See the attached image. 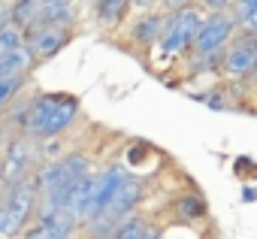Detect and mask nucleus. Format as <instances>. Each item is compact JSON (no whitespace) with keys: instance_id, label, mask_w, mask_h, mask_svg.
<instances>
[{"instance_id":"9d476101","label":"nucleus","mask_w":257,"mask_h":239,"mask_svg":"<svg viewBox=\"0 0 257 239\" xmlns=\"http://www.w3.org/2000/svg\"><path fill=\"white\" fill-rule=\"evenodd\" d=\"M164 25H167V13H146V16H140L137 22H134V28H131V43L134 46H143V49H152V46H158V40H161V34H164Z\"/></svg>"},{"instance_id":"a211bd4d","label":"nucleus","mask_w":257,"mask_h":239,"mask_svg":"<svg viewBox=\"0 0 257 239\" xmlns=\"http://www.w3.org/2000/svg\"><path fill=\"white\" fill-rule=\"evenodd\" d=\"M158 4L164 7V13L170 16V13H179V10H185V7H191L194 0H158Z\"/></svg>"},{"instance_id":"423d86ee","label":"nucleus","mask_w":257,"mask_h":239,"mask_svg":"<svg viewBox=\"0 0 257 239\" xmlns=\"http://www.w3.org/2000/svg\"><path fill=\"white\" fill-rule=\"evenodd\" d=\"M127 176H131V173H127L124 164H109L106 170L94 173L91 194H88V200H85V206H82V215H79V224H82V227L103 215V209L109 206V200L115 197V191L121 188V182H124Z\"/></svg>"},{"instance_id":"5701e85b","label":"nucleus","mask_w":257,"mask_h":239,"mask_svg":"<svg viewBox=\"0 0 257 239\" xmlns=\"http://www.w3.org/2000/svg\"><path fill=\"white\" fill-rule=\"evenodd\" d=\"M131 4H137V7H143V10H149L152 4H158V0H131Z\"/></svg>"},{"instance_id":"39448f33","label":"nucleus","mask_w":257,"mask_h":239,"mask_svg":"<svg viewBox=\"0 0 257 239\" xmlns=\"http://www.w3.org/2000/svg\"><path fill=\"white\" fill-rule=\"evenodd\" d=\"M0 200L7 206V215H10V230H13V239L22 236V230L34 221V212H37V200H40V188H37V176H28L10 188H0Z\"/></svg>"},{"instance_id":"2eb2a0df","label":"nucleus","mask_w":257,"mask_h":239,"mask_svg":"<svg viewBox=\"0 0 257 239\" xmlns=\"http://www.w3.org/2000/svg\"><path fill=\"white\" fill-rule=\"evenodd\" d=\"M28 85V76H7V79H0V106H7L13 103Z\"/></svg>"},{"instance_id":"ddd939ff","label":"nucleus","mask_w":257,"mask_h":239,"mask_svg":"<svg viewBox=\"0 0 257 239\" xmlns=\"http://www.w3.org/2000/svg\"><path fill=\"white\" fill-rule=\"evenodd\" d=\"M94 10H97V22L112 28L124 22L127 10H131V0H94Z\"/></svg>"},{"instance_id":"f257e3e1","label":"nucleus","mask_w":257,"mask_h":239,"mask_svg":"<svg viewBox=\"0 0 257 239\" xmlns=\"http://www.w3.org/2000/svg\"><path fill=\"white\" fill-rule=\"evenodd\" d=\"M79 118V97L67 91H49L37 94L28 100L25 118H22V134L43 143V140H58L67 134Z\"/></svg>"},{"instance_id":"7ed1b4c3","label":"nucleus","mask_w":257,"mask_h":239,"mask_svg":"<svg viewBox=\"0 0 257 239\" xmlns=\"http://www.w3.org/2000/svg\"><path fill=\"white\" fill-rule=\"evenodd\" d=\"M40 158H43V152H40L37 140H31L25 134L16 137L4 152V161H0V188H10L22 179L34 176L40 170Z\"/></svg>"},{"instance_id":"4468645a","label":"nucleus","mask_w":257,"mask_h":239,"mask_svg":"<svg viewBox=\"0 0 257 239\" xmlns=\"http://www.w3.org/2000/svg\"><path fill=\"white\" fill-rule=\"evenodd\" d=\"M149 227H152V221H149L146 215H137V212H134L131 218H124V221L112 230L109 239H143Z\"/></svg>"},{"instance_id":"f8f14e48","label":"nucleus","mask_w":257,"mask_h":239,"mask_svg":"<svg viewBox=\"0 0 257 239\" xmlns=\"http://www.w3.org/2000/svg\"><path fill=\"white\" fill-rule=\"evenodd\" d=\"M10 19H13V28L19 31H28L40 22V4L37 0H16L10 7Z\"/></svg>"},{"instance_id":"dca6fc26","label":"nucleus","mask_w":257,"mask_h":239,"mask_svg":"<svg viewBox=\"0 0 257 239\" xmlns=\"http://www.w3.org/2000/svg\"><path fill=\"white\" fill-rule=\"evenodd\" d=\"M194 7L203 16H209V13H227L233 7V0H194Z\"/></svg>"},{"instance_id":"1a4fd4ad","label":"nucleus","mask_w":257,"mask_h":239,"mask_svg":"<svg viewBox=\"0 0 257 239\" xmlns=\"http://www.w3.org/2000/svg\"><path fill=\"white\" fill-rule=\"evenodd\" d=\"M82 224L67 212V209H58V212H46V215H34V221L22 230L19 239H70Z\"/></svg>"},{"instance_id":"b1692460","label":"nucleus","mask_w":257,"mask_h":239,"mask_svg":"<svg viewBox=\"0 0 257 239\" xmlns=\"http://www.w3.org/2000/svg\"><path fill=\"white\" fill-rule=\"evenodd\" d=\"M0 58H4V49H0Z\"/></svg>"},{"instance_id":"0eeeda50","label":"nucleus","mask_w":257,"mask_h":239,"mask_svg":"<svg viewBox=\"0 0 257 239\" xmlns=\"http://www.w3.org/2000/svg\"><path fill=\"white\" fill-rule=\"evenodd\" d=\"M236 31H239V25L230 16V10L227 13H209V16H203V25H200L197 37H194V43H191V55L221 52L236 37Z\"/></svg>"},{"instance_id":"20e7f679","label":"nucleus","mask_w":257,"mask_h":239,"mask_svg":"<svg viewBox=\"0 0 257 239\" xmlns=\"http://www.w3.org/2000/svg\"><path fill=\"white\" fill-rule=\"evenodd\" d=\"M88 173H91V158L85 152H70L64 158H55L49 164H40V170L34 176H37L40 194H49V191H58V188H67V185L79 182Z\"/></svg>"},{"instance_id":"f03ea898","label":"nucleus","mask_w":257,"mask_h":239,"mask_svg":"<svg viewBox=\"0 0 257 239\" xmlns=\"http://www.w3.org/2000/svg\"><path fill=\"white\" fill-rule=\"evenodd\" d=\"M200 25H203V13L194 4L179 10V13H170L167 25H164V34L158 40V52L170 61L182 58V55H191V43H194Z\"/></svg>"},{"instance_id":"f3484780","label":"nucleus","mask_w":257,"mask_h":239,"mask_svg":"<svg viewBox=\"0 0 257 239\" xmlns=\"http://www.w3.org/2000/svg\"><path fill=\"white\" fill-rule=\"evenodd\" d=\"M239 31H242V34H248V37H257V13L245 16V19L239 22Z\"/></svg>"},{"instance_id":"4be33fe9","label":"nucleus","mask_w":257,"mask_h":239,"mask_svg":"<svg viewBox=\"0 0 257 239\" xmlns=\"http://www.w3.org/2000/svg\"><path fill=\"white\" fill-rule=\"evenodd\" d=\"M143 239H161V227H158V224H152V227L146 230V236H143Z\"/></svg>"},{"instance_id":"aec40b11","label":"nucleus","mask_w":257,"mask_h":239,"mask_svg":"<svg viewBox=\"0 0 257 239\" xmlns=\"http://www.w3.org/2000/svg\"><path fill=\"white\" fill-rule=\"evenodd\" d=\"M257 200V188L254 185H245L242 188V203H254Z\"/></svg>"},{"instance_id":"9b49d317","label":"nucleus","mask_w":257,"mask_h":239,"mask_svg":"<svg viewBox=\"0 0 257 239\" xmlns=\"http://www.w3.org/2000/svg\"><path fill=\"white\" fill-rule=\"evenodd\" d=\"M173 212H176V218L182 224H197V221H206L209 218V203L197 191H188V194H182L173 203Z\"/></svg>"},{"instance_id":"6e6552de","label":"nucleus","mask_w":257,"mask_h":239,"mask_svg":"<svg viewBox=\"0 0 257 239\" xmlns=\"http://www.w3.org/2000/svg\"><path fill=\"white\" fill-rule=\"evenodd\" d=\"M254 43H257V37H248V34L236 31V37L224 46L218 76H224L227 82H245V76L251 70V58H254Z\"/></svg>"},{"instance_id":"412c9836","label":"nucleus","mask_w":257,"mask_h":239,"mask_svg":"<svg viewBox=\"0 0 257 239\" xmlns=\"http://www.w3.org/2000/svg\"><path fill=\"white\" fill-rule=\"evenodd\" d=\"M40 7H70L73 0H37Z\"/></svg>"},{"instance_id":"6ab92c4d","label":"nucleus","mask_w":257,"mask_h":239,"mask_svg":"<svg viewBox=\"0 0 257 239\" xmlns=\"http://www.w3.org/2000/svg\"><path fill=\"white\" fill-rule=\"evenodd\" d=\"M245 88H257V43H254V58H251V70H248V76H245V82H242Z\"/></svg>"}]
</instances>
